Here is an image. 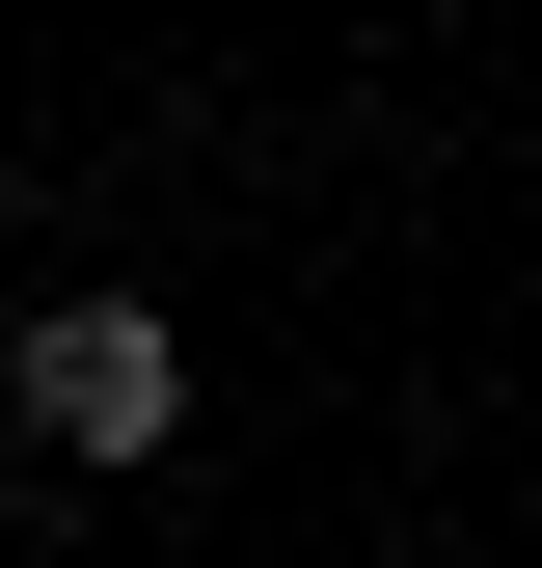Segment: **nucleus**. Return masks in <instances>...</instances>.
Instances as JSON below:
<instances>
[{"label":"nucleus","instance_id":"obj_1","mask_svg":"<svg viewBox=\"0 0 542 568\" xmlns=\"http://www.w3.org/2000/svg\"><path fill=\"white\" fill-rule=\"evenodd\" d=\"M0 434H28L54 487H136V460L190 434V325L136 298V271H54V298L0 325Z\"/></svg>","mask_w":542,"mask_h":568},{"label":"nucleus","instance_id":"obj_2","mask_svg":"<svg viewBox=\"0 0 542 568\" xmlns=\"http://www.w3.org/2000/svg\"><path fill=\"white\" fill-rule=\"evenodd\" d=\"M0 217H28V135H0Z\"/></svg>","mask_w":542,"mask_h":568}]
</instances>
